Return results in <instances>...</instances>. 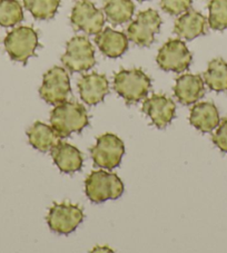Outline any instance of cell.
I'll return each instance as SVG.
<instances>
[{
    "label": "cell",
    "mask_w": 227,
    "mask_h": 253,
    "mask_svg": "<svg viewBox=\"0 0 227 253\" xmlns=\"http://www.w3.org/2000/svg\"><path fill=\"white\" fill-rule=\"evenodd\" d=\"M206 17L199 11L189 9L178 17L174 32L178 37L186 41H193L206 33Z\"/></svg>",
    "instance_id": "e0dca14e"
},
{
    "label": "cell",
    "mask_w": 227,
    "mask_h": 253,
    "mask_svg": "<svg viewBox=\"0 0 227 253\" xmlns=\"http://www.w3.org/2000/svg\"><path fill=\"white\" fill-rule=\"evenodd\" d=\"M27 135L30 145L43 153L52 150L60 138L51 125H47L42 122H36L30 126Z\"/></svg>",
    "instance_id": "d6986e66"
},
{
    "label": "cell",
    "mask_w": 227,
    "mask_h": 253,
    "mask_svg": "<svg viewBox=\"0 0 227 253\" xmlns=\"http://www.w3.org/2000/svg\"><path fill=\"white\" fill-rule=\"evenodd\" d=\"M174 94L183 105H193L205 95V84L202 76L185 74L178 77L176 85L174 86Z\"/></svg>",
    "instance_id": "5bb4252c"
},
{
    "label": "cell",
    "mask_w": 227,
    "mask_h": 253,
    "mask_svg": "<svg viewBox=\"0 0 227 253\" xmlns=\"http://www.w3.org/2000/svg\"><path fill=\"white\" fill-rule=\"evenodd\" d=\"M212 141L222 152L227 153V117L220 122L217 129L213 134Z\"/></svg>",
    "instance_id": "484cf974"
},
{
    "label": "cell",
    "mask_w": 227,
    "mask_h": 253,
    "mask_svg": "<svg viewBox=\"0 0 227 253\" xmlns=\"http://www.w3.org/2000/svg\"><path fill=\"white\" fill-rule=\"evenodd\" d=\"M77 85L82 102L90 106L102 103L105 96L109 93V83L107 77L103 74H87L81 76Z\"/></svg>",
    "instance_id": "4fadbf2b"
},
{
    "label": "cell",
    "mask_w": 227,
    "mask_h": 253,
    "mask_svg": "<svg viewBox=\"0 0 227 253\" xmlns=\"http://www.w3.org/2000/svg\"><path fill=\"white\" fill-rule=\"evenodd\" d=\"M151 87V78L139 68L121 69L114 77V89L127 104H136L146 98Z\"/></svg>",
    "instance_id": "3957f363"
},
{
    "label": "cell",
    "mask_w": 227,
    "mask_h": 253,
    "mask_svg": "<svg viewBox=\"0 0 227 253\" xmlns=\"http://www.w3.org/2000/svg\"><path fill=\"white\" fill-rule=\"evenodd\" d=\"M24 20V10L18 0H0V25L14 27Z\"/></svg>",
    "instance_id": "603a6c76"
},
{
    "label": "cell",
    "mask_w": 227,
    "mask_h": 253,
    "mask_svg": "<svg viewBox=\"0 0 227 253\" xmlns=\"http://www.w3.org/2000/svg\"><path fill=\"white\" fill-rule=\"evenodd\" d=\"M160 26L161 18L158 11L155 9L141 11L127 27V37L137 46L148 47L154 42L155 35L159 33Z\"/></svg>",
    "instance_id": "30bf717a"
},
{
    "label": "cell",
    "mask_w": 227,
    "mask_h": 253,
    "mask_svg": "<svg viewBox=\"0 0 227 253\" xmlns=\"http://www.w3.org/2000/svg\"><path fill=\"white\" fill-rule=\"evenodd\" d=\"M51 158L60 172L72 174L82 168L81 152L72 144L59 141L51 150Z\"/></svg>",
    "instance_id": "9a60e30c"
},
{
    "label": "cell",
    "mask_w": 227,
    "mask_h": 253,
    "mask_svg": "<svg viewBox=\"0 0 227 253\" xmlns=\"http://www.w3.org/2000/svg\"><path fill=\"white\" fill-rule=\"evenodd\" d=\"M71 21L75 29L88 35H97L104 28L105 16L90 0H80L73 8Z\"/></svg>",
    "instance_id": "8fae6325"
},
{
    "label": "cell",
    "mask_w": 227,
    "mask_h": 253,
    "mask_svg": "<svg viewBox=\"0 0 227 253\" xmlns=\"http://www.w3.org/2000/svg\"><path fill=\"white\" fill-rule=\"evenodd\" d=\"M193 0H160V7L172 16H180L190 9Z\"/></svg>",
    "instance_id": "d4e9b609"
},
{
    "label": "cell",
    "mask_w": 227,
    "mask_h": 253,
    "mask_svg": "<svg viewBox=\"0 0 227 253\" xmlns=\"http://www.w3.org/2000/svg\"><path fill=\"white\" fill-rule=\"evenodd\" d=\"M3 43L12 60L26 64L38 47V35L33 27L19 26L7 34Z\"/></svg>",
    "instance_id": "277c9868"
},
{
    "label": "cell",
    "mask_w": 227,
    "mask_h": 253,
    "mask_svg": "<svg viewBox=\"0 0 227 253\" xmlns=\"http://www.w3.org/2000/svg\"><path fill=\"white\" fill-rule=\"evenodd\" d=\"M72 93L71 80L67 71L60 66H55L47 71L39 88V95L50 105H58L66 102Z\"/></svg>",
    "instance_id": "52a82bcc"
},
{
    "label": "cell",
    "mask_w": 227,
    "mask_h": 253,
    "mask_svg": "<svg viewBox=\"0 0 227 253\" xmlns=\"http://www.w3.org/2000/svg\"><path fill=\"white\" fill-rule=\"evenodd\" d=\"M125 154V145L115 134L100 135L96 145L90 148V155L95 165L105 169H114L119 167Z\"/></svg>",
    "instance_id": "8992f818"
},
{
    "label": "cell",
    "mask_w": 227,
    "mask_h": 253,
    "mask_svg": "<svg viewBox=\"0 0 227 253\" xmlns=\"http://www.w3.org/2000/svg\"><path fill=\"white\" fill-rule=\"evenodd\" d=\"M204 81L209 89L217 93L227 91V63L223 58H215L208 63Z\"/></svg>",
    "instance_id": "ffe728a7"
},
{
    "label": "cell",
    "mask_w": 227,
    "mask_h": 253,
    "mask_svg": "<svg viewBox=\"0 0 227 253\" xmlns=\"http://www.w3.org/2000/svg\"><path fill=\"white\" fill-rule=\"evenodd\" d=\"M82 209L72 203H54L47 214V223L51 231L58 234H69L84 220Z\"/></svg>",
    "instance_id": "9c48e42d"
},
{
    "label": "cell",
    "mask_w": 227,
    "mask_h": 253,
    "mask_svg": "<svg viewBox=\"0 0 227 253\" xmlns=\"http://www.w3.org/2000/svg\"><path fill=\"white\" fill-rule=\"evenodd\" d=\"M193 55L181 39H169L160 47L156 62L165 72L183 73L190 66Z\"/></svg>",
    "instance_id": "ba28073f"
},
{
    "label": "cell",
    "mask_w": 227,
    "mask_h": 253,
    "mask_svg": "<svg viewBox=\"0 0 227 253\" xmlns=\"http://www.w3.org/2000/svg\"><path fill=\"white\" fill-rule=\"evenodd\" d=\"M139 1H146V0H139Z\"/></svg>",
    "instance_id": "83f0119b"
},
{
    "label": "cell",
    "mask_w": 227,
    "mask_h": 253,
    "mask_svg": "<svg viewBox=\"0 0 227 253\" xmlns=\"http://www.w3.org/2000/svg\"><path fill=\"white\" fill-rule=\"evenodd\" d=\"M62 0H24L25 8L34 18L47 20L54 18Z\"/></svg>",
    "instance_id": "7402d4cb"
},
{
    "label": "cell",
    "mask_w": 227,
    "mask_h": 253,
    "mask_svg": "<svg viewBox=\"0 0 227 253\" xmlns=\"http://www.w3.org/2000/svg\"><path fill=\"white\" fill-rule=\"evenodd\" d=\"M104 11L114 25H123L133 18L135 5L132 0H106Z\"/></svg>",
    "instance_id": "44dd1931"
},
{
    "label": "cell",
    "mask_w": 227,
    "mask_h": 253,
    "mask_svg": "<svg viewBox=\"0 0 227 253\" xmlns=\"http://www.w3.org/2000/svg\"><path fill=\"white\" fill-rule=\"evenodd\" d=\"M208 25L214 30L227 28V0H211L208 2Z\"/></svg>",
    "instance_id": "cb8c5ba5"
},
{
    "label": "cell",
    "mask_w": 227,
    "mask_h": 253,
    "mask_svg": "<svg viewBox=\"0 0 227 253\" xmlns=\"http://www.w3.org/2000/svg\"><path fill=\"white\" fill-rule=\"evenodd\" d=\"M143 112L157 128H165L176 115V105L172 98L163 94H154L143 104Z\"/></svg>",
    "instance_id": "7c38bea8"
},
{
    "label": "cell",
    "mask_w": 227,
    "mask_h": 253,
    "mask_svg": "<svg viewBox=\"0 0 227 253\" xmlns=\"http://www.w3.org/2000/svg\"><path fill=\"white\" fill-rule=\"evenodd\" d=\"M95 42L99 50L109 58H118L128 49V37L109 27L96 35Z\"/></svg>",
    "instance_id": "2e32d148"
},
{
    "label": "cell",
    "mask_w": 227,
    "mask_h": 253,
    "mask_svg": "<svg viewBox=\"0 0 227 253\" xmlns=\"http://www.w3.org/2000/svg\"><path fill=\"white\" fill-rule=\"evenodd\" d=\"M50 123L60 138H66L73 133H80L88 125L89 116L81 104L64 102L51 111Z\"/></svg>",
    "instance_id": "6da1fadb"
},
{
    "label": "cell",
    "mask_w": 227,
    "mask_h": 253,
    "mask_svg": "<svg viewBox=\"0 0 227 253\" xmlns=\"http://www.w3.org/2000/svg\"><path fill=\"white\" fill-rule=\"evenodd\" d=\"M103 249H99V247H97L96 249H94V252H98V251H109L112 252L113 250H111V249H108L107 247H102Z\"/></svg>",
    "instance_id": "4316f807"
},
{
    "label": "cell",
    "mask_w": 227,
    "mask_h": 253,
    "mask_svg": "<svg viewBox=\"0 0 227 253\" xmlns=\"http://www.w3.org/2000/svg\"><path fill=\"white\" fill-rule=\"evenodd\" d=\"M64 66L72 73L89 71L96 65L95 48L85 36H75L67 42L63 55Z\"/></svg>",
    "instance_id": "5b68a950"
},
{
    "label": "cell",
    "mask_w": 227,
    "mask_h": 253,
    "mask_svg": "<svg viewBox=\"0 0 227 253\" xmlns=\"http://www.w3.org/2000/svg\"><path fill=\"white\" fill-rule=\"evenodd\" d=\"M85 192L93 203H104L108 200L119 199L124 193V183L117 174L99 169L87 176Z\"/></svg>",
    "instance_id": "7a4b0ae2"
},
{
    "label": "cell",
    "mask_w": 227,
    "mask_h": 253,
    "mask_svg": "<svg viewBox=\"0 0 227 253\" xmlns=\"http://www.w3.org/2000/svg\"><path fill=\"white\" fill-rule=\"evenodd\" d=\"M220 113L213 103L202 102L191 107L189 123L203 133H211L220 124Z\"/></svg>",
    "instance_id": "ac0fdd59"
}]
</instances>
